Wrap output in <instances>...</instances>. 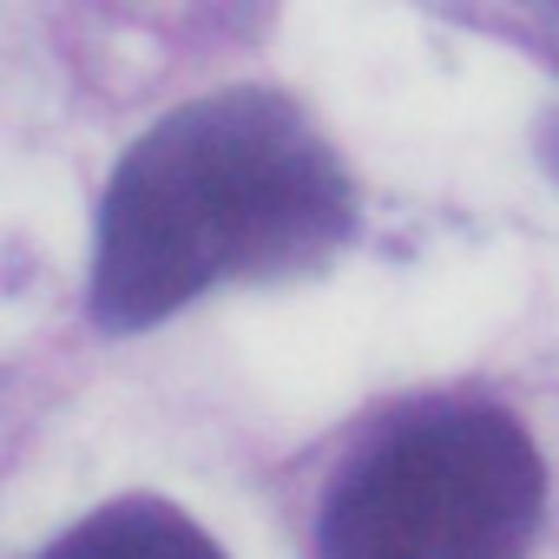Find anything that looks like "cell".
<instances>
[{"label": "cell", "mask_w": 559, "mask_h": 559, "mask_svg": "<svg viewBox=\"0 0 559 559\" xmlns=\"http://www.w3.org/2000/svg\"><path fill=\"white\" fill-rule=\"evenodd\" d=\"M539 500V454L507 408L415 402L343 461L317 559H526Z\"/></svg>", "instance_id": "cell-2"}, {"label": "cell", "mask_w": 559, "mask_h": 559, "mask_svg": "<svg viewBox=\"0 0 559 559\" xmlns=\"http://www.w3.org/2000/svg\"><path fill=\"white\" fill-rule=\"evenodd\" d=\"M356 198L323 132L263 86L191 99L112 171L93 224V323L145 330L237 276L323 263Z\"/></svg>", "instance_id": "cell-1"}, {"label": "cell", "mask_w": 559, "mask_h": 559, "mask_svg": "<svg viewBox=\"0 0 559 559\" xmlns=\"http://www.w3.org/2000/svg\"><path fill=\"white\" fill-rule=\"evenodd\" d=\"M40 559H224V552H217V539L191 513L132 493V500H112V507L86 513Z\"/></svg>", "instance_id": "cell-3"}, {"label": "cell", "mask_w": 559, "mask_h": 559, "mask_svg": "<svg viewBox=\"0 0 559 559\" xmlns=\"http://www.w3.org/2000/svg\"><path fill=\"white\" fill-rule=\"evenodd\" d=\"M552 171H559V132H552Z\"/></svg>", "instance_id": "cell-4"}]
</instances>
